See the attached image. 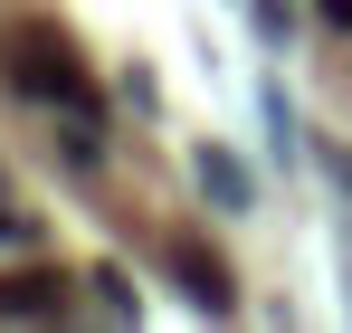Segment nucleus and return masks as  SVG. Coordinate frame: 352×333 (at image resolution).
Listing matches in <instances>:
<instances>
[{"instance_id":"obj_2","label":"nucleus","mask_w":352,"mask_h":333,"mask_svg":"<svg viewBox=\"0 0 352 333\" xmlns=\"http://www.w3.org/2000/svg\"><path fill=\"white\" fill-rule=\"evenodd\" d=\"M67 314V277L58 267H10L0 277V324H58Z\"/></svg>"},{"instance_id":"obj_1","label":"nucleus","mask_w":352,"mask_h":333,"mask_svg":"<svg viewBox=\"0 0 352 333\" xmlns=\"http://www.w3.org/2000/svg\"><path fill=\"white\" fill-rule=\"evenodd\" d=\"M0 67H10V86L19 96H38V105H67V114H86L96 124V86H86V67H76V48H67L58 29H10V48H0Z\"/></svg>"},{"instance_id":"obj_5","label":"nucleus","mask_w":352,"mask_h":333,"mask_svg":"<svg viewBox=\"0 0 352 333\" xmlns=\"http://www.w3.org/2000/svg\"><path fill=\"white\" fill-rule=\"evenodd\" d=\"M324 19H333V29H352V0H324Z\"/></svg>"},{"instance_id":"obj_4","label":"nucleus","mask_w":352,"mask_h":333,"mask_svg":"<svg viewBox=\"0 0 352 333\" xmlns=\"http://www.w3.org/2000/svg\"><path fill=\"white\" fill-rule=\"evenodd\" d=\"M200 191H219L229 210H248V171H238V153H219V143H210V153H200Z\"/></svg>"},{"instance_id":"obj_3","label":"nucleus","mask_w":352,"mask_h":333,"mask_svg":"<svg viewBox=\"0 0 352 333\" xmlns=\"http://www.w3.org/2000/svg\"><path fill=\"white\" fill-rule=\"evenodd\" d=\"M172 267H181V295H190V305L229 314V267H219L210 248H190V238H181V248H172Z\"/></svg>"}]
</instances>
